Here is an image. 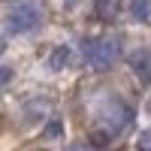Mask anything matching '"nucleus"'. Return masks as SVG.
I'll return each instance as SVG.
<instances>
[{
    "label": "nucleus",
    "mask_w": 151,
    "mask_h": 151,
    "mask_svg": "<svg viewBox=\"0 0 151 151\" xmlns=\"http://www.w3.org/2000/svg\"><path fill=\"white\" fill-rule=\"evenodd\" d=\"M33 24H40V9L36 6H21L15 12V30H27Z\"/></svg>",
    "instance_id": "nucleus-3"
},
{
    "label": "nucleus",
    "mask_w": 151,
    "mask_h": 151,
    "mask_svg": "<svg viewBox=\"0 0 151 151\" xmlns=\"http://www.w3.org/2000/svg\"><path fill=\"white\" fill-rule=\"evenodd\" d=\"M73 151H88V148H73Z\"/></svg>",
    "instance_id": "nucleus-8"
},
{
    "label": "nucleus",
    "mask_w": 151,
    "mask_h": 151,
    "mask_svg": "<svg viewBox=\"0 0 151 151\" xmlns=\"http://www.w3.org/2000/svg\"><path fill=\"white\" fill-rule=\"evenodd\" d=\"M67 58H70V48H58V55H52V60H48V67H64L67 64Z\"/></svg>",
    "instance_id": "nucleus-6"
},
{
    "label": "nucleus",
    "mask_w": 151,
    "mask_h": 151,
    "mask_svg": "<svg viewBox=\"0 0 151 151\" xmlns=\"http://www.w3.org/2000/svg\"><path fill=\"white\" fill-rule=\"evenodd\" d=\"M136 151H151V130H145L139 136V142H136Z\"/></svg>",
    "instance_id": "nucleus-7"
},
{
    "label": "nucleus",
    "mask_w": 151,
    "mask_h": 151,
    "mask_svg": "<svg viewBox=\"0 0 151 151\" xmlns=\"http://www.w3.org/2000/svg\"><path fill=\"white\" fill-rule=\"evenodd\" d=\"M118 52H121V45H118V40H91L85 45V58L91 60L94 67H109L112 60L118 58Z\"/></svg>",
    "instance_id": "nucleus-1"
},
{
    "label": "nucleus",
    "mask_w": 151,
    "mask_h": 151,
    "mask_svg": "<svg viewBox=\"0 0 151 151\" xmlns=\"http://www.w3.org/2000/svg\"><path fill=\"white\" fill-rule=\"evenodd\" d=\"M130 67L142 79V85H151V48H136L130 55Z\"/></svg>",
    "instance_id": "nucleus-2"
},
{
    "label": "nucleus",
    "mask_w": 151,
    "mask_h": 151,
    "mask_svg": "<svg viewBox=\"0 0 151 151\" xmlns=\"http://www.w3.org/2000/svg\"><path fill=\"white\" fill-rule=\"evenodd\" d=\"M130 15L136 21L148 24L151 21V0H130Z\"/></svg>",
    "instance_id": "nucleus-4"
},
{
    "label": "nucleus",
    "mask_w": 151,
    "mask_h": 151,
    "mask_svg": "<svg viewBox=\"0 0 151 151\" xmlns=\"http://www.w3.org/2000/svg\"><path fill=\"white\" fill-rule=\"evenodd\" d=\"M121 12V0H97V15L103 21H112Z\"/></svg>",
    "instance_id": "nucleus-5"
}]
</instances>
